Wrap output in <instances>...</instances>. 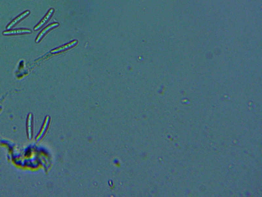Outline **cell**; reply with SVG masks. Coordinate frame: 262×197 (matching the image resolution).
<instances>
[{"label": "cell", "instance_id": "2", "mask_svg": "<svg viewBox=\"0 0 262 197\" xmlns=\"http://www.w3.org/2000/svg\"><path fill=\"white\" fill-rule=\"evenodd\" d=\"M29 13H30V12H29V11H27L23 13H22V14L20 15L18 17H16V19H14V20H13L12 22L10 24L7 26V29H11V28H12L14 25H15L16 24H17L19 22V21H21L23 19H24V17L27 16Z\"/></svg>", "mask_w": 262, "mask_h": 197}, {"label": "cell", "instance_id": "4", "mask_svg": "<svg viewBox=\"0 0 262 197\" xmlns=\"http://www.w3.org/2000/svg\"><path fill=\"white\" fill-rule=\"evenodd\" d=\"M58 23H53V24L49 25V26L46 27V28H45V29H44L43 30L40 32V34L38 35V36L37 37L36 40V43H38V42L40 41V40H41V38L44 37V35H45V34L47 32L49 31L50 29L53 28L57 27V26H58Z\"/></svg>", "mask_w": 262, "mask_h": 197}, {"label": "cell", "instance_id": "1", "mask_svg": "<svg viewBox=\"0 0 262 197\" xmlns=\"http://www.w3.org/2000/svg\"><path fill=\"white\" fill-rule=\"evenodd\" d=\"M31 30L28 29H19L4 32L3 34L4 35H11L22 34H29L31 33Z\"/></svg>", "mask_w": 262, "mask_h": 197}, {"label": "cell", "instance_id": "5", "mask_svg": "<svg viewBox=\"0 0 262 197\" xmlns=\"http://www.w3.org/2000/svg\"><path fill=\"white\" fill-rule=\"evenodd\" d=\"M77 43H78L77 41H74L71 42L70 43L66 44V45H64L63 46L57 48V49H55V50H52L51 53H58V52H61V51H63V50H66L67 49H68L69 48H70V47L74 46V45H76Z\"/></svg>", "mask_w": 262, "mask_h": 197}, {"label": "cell", "instance_id": "3", "mask_svg": "<svg viewBox=\"0 0 262 197\" xmlns=\"http://www.w3.org/2000/svg\"><path fill=\"white\" fill-rule=\"evenodd\" d=\"M53 11H54V10L53 9H50V10L49 11V12L45 16L43 19L42 20L41 22L34 28L35 31H36L37 29H40V28L43 26L45 24V23L49 21V18L51 17V16L53 13Z\"/></svg>", "mask_w": 262, "mask_h": 197}]
</instances>
